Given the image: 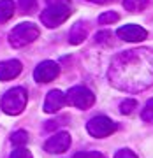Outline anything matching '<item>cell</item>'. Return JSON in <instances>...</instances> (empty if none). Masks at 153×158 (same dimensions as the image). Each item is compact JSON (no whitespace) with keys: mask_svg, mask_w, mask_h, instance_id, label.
Instances as JSON below:
<instances>
[{"mask_svg":"<svg viewBox=\"0 0 153 158\" xmlns=\"http://www.w3.org/2000/svg\"><path fill=\"white\" fill-rule=\"evenodd\" d=\"M39 34L40 32L37 28V25H34V23H19L9 34V44L12 48H23V46L34 42L39 37Z\"/></svg>","mask_w":153,"mask_h":158,"instance_id":"3","label":"cell"},{"mask_svg":"<svg viewBox=\"0 0 153 158\" xmlns=\"http://www.w3.org/2000/svg\"><path fill=\"white\" fill-rule=\"evenodd\" d=\"M114 158H137V155H136L134 151H132V149H127V148H123V149L116 151Z\"/></svg>","mask_w":153,"mask_h":158,"instance_id":"22","label":"cell"},{"mask_svg":"<svg viewBox=\"0 0 153 158\" xmlns=\"http://www.w3.org/2000/svg\"><path fill=\"white\" fill-rule=\"evenodd\" d=\"M70 146V135L67 132H58L53 137H49L44 144V149L48 153H53V155H60V153H65Z\"/></svg>","mask_w":153,"mask_h":158,"instance_id":"8","label":"cell"},{"mask_svg":"<svg viewBox=\"0 0 153 158\" xmlns=\"http://www.w3.org/2000/svg\"><path fill=\"white\" fill-rule=\"evenodd\" d=\"M14 14V2L12 0H0V23L9 21Z\"/></svg>","mask_w":153,"mask_h":158,"instance_id":"13","label":"cell"},{"mask_svg":"<svg viewBox=\"0 0 153 158\" xmlns=\"http://www.w3.org/2000/svg\"><path fill=\"white\" fill-rule=\"evenodd\" d=\"M70 16V6H48L40 14V21L48 28H57Z\"/></svg>","mask_w":153,"mask_h":158,"instance_id":"4","label":"cell"},{"mask_svg":"<svg viewBox=\"0 0 153 158\" xmlns=\"http://www.w3.org/2000/svg\"><path fill=\"white\" fill-rule=\"evenodd\" d=\"M109 81L114 88L125 91H141L153 85V51H123L113 58Z\"/></svg>","mask_w":153,"mask_h":158,"instance_id":"1","label":"cell"},{"mask_svg":"<svg viewBox=\"0 0 153 158\" xmlns=\"http://www.w3.org/2000/svg\"><path fill=\"white\" fill-rule=\"evenodd\" d=\"M11 158H34L32 156V153L28 149H25V148H18L14 151L11 153Z\"/></svg>","mask_w":153,"mask_h":158,"instance_id":"21","label":"cell"},{"mask_svg":"<svg viewBox=\"0 0 153 158\" xmlns=\"http://www.w3.org/2000/svg\"><path fill=\"white\" fill-rule=\"evenodd\" d=\"M86 2H91V4H111V2H116V0H86Z\"/></svg>","mask_w":153,"mask_h":158,"instance_id":"25","label":"cell"},{"mask_svg":"<svg viewBox=\"0 0 153 158\" xmlns=\"http://www.w3.org/2000/svg\"><path fill=\"white\" fill-rule=\"evenodd\" d=\"M67 104V98H65V93H62L60 90H51L48 95H46L44 100V113H57Z\"/></svg>","mask_w":153,"mask_h":158,"instance_id":"10","label":"cell"},{"mask_svg":"<svg viewBox=\"0 0 153 158\" xmlns=\"http://www.w3.org/2000/svg\"><path fill=\"white\" fill-rule=\"evenodd\" d=\"M150 4V0H123V7L130 12H141Z\"/></svg>","mask_w":153,"mask_h":158,"instance_id":"14","label":"cell"},{"mask_svg":"<svg viewBox=\"0 0 153 158\" xmlns=\"http://www.w3.org/2000/svg\"><path fill=\"white\" fill-rule=\"evenodd\" d=\"M48 6H69V0H46Z\"/></svg>","mask_w":153,"mask_h":158,"instance_id":"24","label":"cell"},{"mask_svg":"<svg viewBox=\"0 0 153 158\" xmlns=\"http://www.w3.org/2000/svg\"><path fill=\"white\" fill-rule=\"evenodd\" d=\"M86 130L91 137L97 139H104V137L111 135L113 132L118 130V125L114 123L113 119H109L108 116H95L86 123Z\"/></svg>","mask_w":153,"mask_h":158,"instance_id":"5","label":"cell"},{"mask_svg":"<svg viewBox=\"0 0 153 158\" xmlns=\"http://www.w3.org/2000/svg\"><path fill=\"white\" fill-rule=\"evenodd\" d=\"M109 37H111V34L109 32H99V34L95 35V40L99 42V44H109Z\"/></svg>","mask_w":153,"mask_h":158,"instance_id":"23","label":"cell"},{"mask_svg":"<svg viewBox=\"0 0 153 158\" xmlns=\"http://www.w3.org/2000/svg\"><path fill=\"white\" fill-rule=\"evenodd\" d=\"M116 35L125 42H139V40H144L148 37V32L139 25H125V27L118 28Z\"/></svg>","mask_w":153,"mask_h":158,"instance_id":"9","label":"cell"},{"mask_svg":"<svg viewBox=\"0 0 153 158\" xmlns=\"http://www.w3.org/2000/svg\"><path fill=\"white\" fill-rule=\"evenodd\" d=\"M141 118L144 119L146 123L153 125V98H150V100L146 102V106H144V109H142V113H141Z\"/></svg>","mask_w":153,"mask_h":158,"instance_id":"18","label":"cell"},{"mask_svg":"<svg viewBox=\"0 0 153 158\" xmlns=\"http://www.w3.org/2000/svg\"><path fill=\"white\" fill-rule=\"evenodd\" d=\"M67 104L74 106L78 109H88L95 104V95L85 86H74L65 93Z\"/></svg>","mask_w":153,"mask_h":158,"instance_id":"6","label":"cell"},{"mask_svg":"<svg viewBox=\"0 0 153 158\" xmlns=\"http://www.w3.org/2000/svg\"><path fill=\"white\" fill-rule=\"evenodd\" d=\"M60 74V67L58 63L51 62V60H46V62H40L34 70V77L37 83H49L53 79L58 77Z\"/></svg>","mask_w":153,"mask_h":158,"instance_id":"7","label":"cell"},{"mask_svg":"<svg viewBox=\"0 0 153 158\" xmlns=\"http://www.w3.org/2000/svg\"><path fill=\"white\" fill-rule=\"evenodd\" d=\"M27 100H28V95H27V90L18 86V88H12L2 97V104L0 107L6 114H11V116H16V114L23 113V109L27 106Z\"/></svg>","mask_w":153,"mask_h":158,"instance_id":"2","label":"cell"},{"mask_svg":"<svg viewBox=\"0 0 153 158\" xmlns=\"http://www.w3.org/2000/svg\"><path fill=\"white\" fill-rule=\"evenodd\" d=\"M136 107H137V102L134 100V98H125V100L120 104V111H121V114H132Z\"/></svg>","mask_w":153,"mask_h":158,"instance_id":"17","label":"cell"},{"mask_svg":"<svg viewBox=\"0 0 153 158\" xmlns=\"http://www.w3.org/2000/svg\"><path fill=\"white\" fill-rule=\"evenodd\" d=\"M21 63L18 60H6L0 62V81H11L21 74Z\"/></svg>","mask_w":153,"mask_h":158,"instance_id":"11","label":"cell"},{"mask_svg":"<svg viewBox=\"0 0 153 158\" xmlns=\"http://www.w3.org/2000/svg\"><path fill=\"white\" fill-rule=\"evenodd\" d=\"M118 19H120L118 12H114V11H106L104 14L99 16V23L100 25H111V23H116Z\"/></svg>","mask_w":153,"mask_h":158,"instance_id":"15","label":"cell"},{"mask_svg":"<svg viewBox=\"0 0 153 158\" xmlns=\"http://www.w3.org/2000/svg\"><path fill=\"white\" fill-rule=\"evenodd\" d=\"M72 158H106V156L99 151H79L76 153Z\"/></svg>","mask_w":153,"mask_h":158,"instance_id":"20","label":"cell"},{"mask_svg":"<svg viewBox=\"0 0 153 158\" xmlns=\"http://www.w3.org/2000/svg\"><path fill=\"white\" fill-rule=\"evenodd\" d=\"M86 35H88V27H86V23L78 21L72 27L70 34H69V42H70V44H81V42L86 39Z\"/></svg>","mask_w":153,"mask_h":158,"instance_id":"12","label":"cell"},{"mask_svg":"<svg viewBox=\"0 0 153 158\" xmlns=\"http://www.w3.org/2000/svg\"><path fill=\"white\" fill-rule=\"evenodd\" d=\"M11 141H12V144H16V146H23V144L28 142V134H27L25 130H16L11 135Z\"/></svg>","mask_w":153,"mask_h":158,"instance_id":"16","label":"cell"},{"mask_svg":"<svg viewBox=\"0 0 153 158\" xmlns=\"http://www.w3.org/2000/svg\"><path fill=\"white\" fill-rule=\"evenodd\" d=\"M37 7V0H19V9L27 14H32Z\"/></svg>","mask_w":153,"mask_h":158,"instance_id":"19","label":"cell"}]
</instances>
